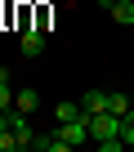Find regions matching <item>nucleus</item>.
<instances>
[{
  "label": "nucleus",
  "mask_w": 134,
  "mask_h": 152,
  "mask_svg": "<svg viewBox=\"0 0 134 152\" xmlns=\"http://www.w3.org/2000/svg\"><path fill=\"white\" fill-rule=\"evenodd\" d=\"M31 148H36V152H67V143H63L58 125H54L49 134H36V139H31Z\"/></svg>",
  "instance_id": "20e7f679"
},
{
  "label": "nucleus",
  "mask_w": 134,
  "mask_h": 152,
  "mask_svg": "<svg viewBox=\"0 0 134 152\" xmlns=\"http://www.w3.org/2000/svg\"><path fill=\"white\" fill-rule=\"evenodd\" d=\"M18 49H23V58H40L45 54V27H23Z\"/></svg>",
  "instance_id": "7ed1b4c3"
},
{
  "label": "nucleus",
  "mask_w": 134,
  "mask_h": 152,
  "mask_svg": "<svg viewBox=\"0 0 134 152\" xmlns=\"http://www.w3.org/2000/svg\"><path fill=\"white\" fill-rule=\"evenodd\" d=\"M107 14H112L121 27H134V0H112V5H107Z\"/></svg>",
  "instance_id": "39448f33"
},
{
  "label": "nucleus",
  "mask_w": 134,
  "mask_h": 152,
  "mask_svg": "<svg viewBox=\"0 0 134 152\" xmlns=\"http://www.w3.org/2000/svg\"><path fill=\"white\" fill-rule=\"evenodd\" d=\"M14 107H23V112H36V107H40V94H36L31 85H23V90L14 94Z\"/></svg>",
  "instance_id": "6e6552de"
},
{
  "label": "nucleus",
  "mask_w": 134,
  "mask_h": 152,
  "mask_svg": "<svg viewBox=\"0 0 134 152\" xmlns=\"http://www.w3.org/2000/svg\"><path fill=\"white\" fill-rule=\"evenodd\" d=\"M81 107H85V116H94V112H107V90H90V94L81 99Z\"/></svg>",
  "instance_id": "423d86ee"
},
{
  "label": "nucleus",
  "mask_w": 134,
  "mask_h": 152,
  "mask_svg": "<svg viewBox=\"0 0 134 152\" xmlns=\"http://www.w3.org/2000/svg\"><path fill=\"white\" fill-rule=\"evenodd\" d=\"M130 107H134V99H130V94H107V112H116V116H130Z\"/></svg>",
  "instance_id": "1a4fd4ad"
},
{
  "label": "nucleus",
  "mask_w": 134,
  "mask_h": 152,
  "mask_svg": "<svg viewBox=\"0 0 134 152\" xmlns=\"http://www.w3.org/2000/svg\"><path fill=\"white\" fill-rule=\"evenodd\" d=\"M18 148H27V143H23V139L5 125V130H0V152H18Z\"/></svg>",
  "instance_id": "9d476101"
},
{
  "label": "nucleus",
  "mask_w": 134,
  "mask_h": 152,
  "mask_svg": "<svg viewBox=\"0 0 134 152\" xmlns=\"http://www.w3.org/2000/svg\"><path fill=\"white\" fill-rule=\"evenodd\" d=\"M121 139H125V148H134V107H130V116L121 121Z\"/></svg>",
  "instance_id": "f8f14e48"
},
{
  "label": "nucleus",
  "mask_w": 134,
  "mask_h": 152,
  "mask_svg": "<svg viewBox=\"0 0 134 152\" xmlns=\"http://www.w3.org/2000/svg\"><path fill=\"white\" fill-rule=\"evenodd\" d=\"M98 148H103V152H121V148H125V139H98Z\"/></svg>",
  "instance_id": "ddd939ff"
},
{
  "label": "nucleus",
  "mask_w": 134,
  "mask_h": 152,
  "mask_svg": "<svg viewBox=\"0 0 134 152\" xmlns=\"http://www.w3.org/2000/svg\"><path fill=\"white\" fill-rule=\"evenodd\" d=\"M9 81H14V72H9V67H0V112H9V107H14V85H9Z\"/></svg>",
  "instance_id": "0eeeda50"
},
{
  "label": "nucleus",
  "mask_w": 134,
  "mask_h": 152,
  "mask_svg": "<svg viewBox=\"0 0 134 152\" xmlns=\"http://www.w3.org/2000/svg\"><path fill=\"white\" fill-rule=\"evenodd\" d=\"M54 112H58V121H76V116H85V107H81V103H58Z\"/></svg>",
  "instance_id": "9b49d317"
},
{
  "label": "nucleus",
  "mask_w": 134,
  "mask_h": 152,
  "mask_svg": "<svg viewBox=\"0 0 134 152\" xmlns=\"http://www.w3.org/2000/svg\"><path fill=\"white\" fill-rule=\"evenodd\" d=\"M90 121V139L98 143V139H121V121L125 116H116V112H94V116H85Z\"/></svg>",
  "instance_id": "f257e3e1"
},
{
  "label": "nucleus",
  "mask_w": 134,
  "mask_h": 152,
  "mask_svg": "<svg viewBox=\"0 0 134 152\" xmlns=\"http://www.w3.org/2000/svg\"><path fill=\"white\" fill-rule=\"evenodd\" d=\"M58 134H63L67 148H81V143H90V121H85V116H76V121H58Z\"/></svg>",
  "instance_id": "f03ea898"
}]
</instances>
